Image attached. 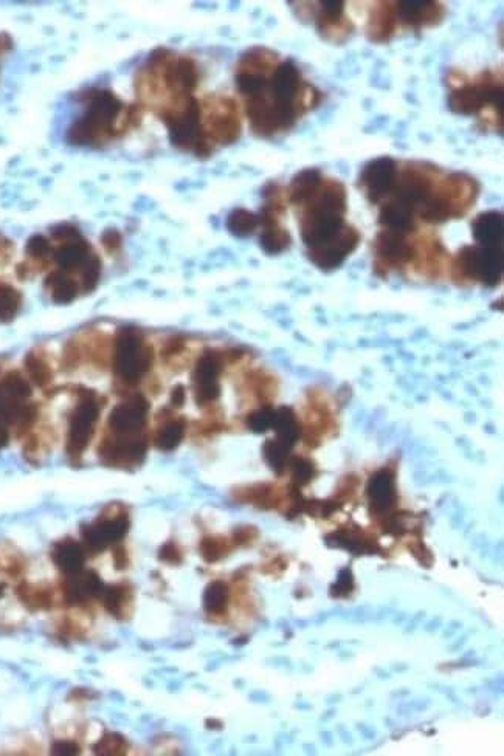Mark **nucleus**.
Masks as SVG:
<instances>
[{
	"instance_id": "1",
	"label": "nucleus",
	"mask_w": 504,
	"mask_h": 756,
	"mask_svg": "<svg viewBox=\"0 0 504 756\" xmlns=\"http://www.w3.org/2000/svg\"><path fill=\"white\" fill-rule=\"evenodd\" d=\"M204 70L194 56L170 47L152 50L132 81L134 101L165 126L173 148L208 159L242 134L238 100L224 93L199 95Z\"/></svg>"
},
{
	"instance_id": "2",
	"label": "nucleus",
	"mask_w": 504,
	"mask_h": 756,
	"mask_svg": "<svg viewBox=\"0 0 504 756\" xmlns=\"http://www.w3.org/2000/svg\"><path fill=\"white\" fill-rule=\"evenodd\" d=\"M235 87L242 115L263 140L286 135L325 100L295 59L264 45H253L235 64Z\"/></svg>"
},
{
	"instance_id": "3",
	"label": "nucleus",
	"mask_w": 504,
	"mask_h": 756,
	"mask_svg": "<svg viewBox=\"0 0 504 756\" xmlns=\"http://www.w3.org/2000/svg\"><path fill=\"white\" fill-rule=\"evenodd\" d=\"M286 196L300 210L301 239L312 264L325 272L339 269L360 242L359 231L346 224L345 183L320 168H304L290 180Z\"/></svg>"
},
{
	"instance_id": "4",
	"label": "nucleus",
	"mask_w": 504,
	"mask_h": 756,
	"mask_svg": "<svg viewBox=\"0 0 504 756\" xmlns=\"http://www.w3.org/2000/svg\"><path fill=\"white\" fill-rule=\"evenodd\" d=\"M22 267L28 281L42 276V289L50 301L67 306L83 293L94 292L103 275V262L80 228L59 224L47 233L33 234L22 250Z\"/></svg>"
},
{
	"instance_id": "5",
	"label": "nucleus",
	"mask_w": 504,
	"mask_h": 756,
	"mask_svg": "<svg viewBox=\"0 0 504 756\" xmlns=\"http://www.w3.org/2000/svg\"><path fill=\"white\" fill-rule=\"evenodd\" d=\"M481 185L467 172L442 168L424 160L397 159L393 188L384 202H393L429 224L461 219L480 196ZM380 203V205H382Z\"/></svg>"
},
{
	"instance_id": "6",
	"label": "nucleus",
	"mask_w": 504,
	"mask_h": 756,
	"mask_svg": "<svg viewBox=\"0 0 504 756\" xmlns=\"http://www.w3.org/2000/svg\"><path fill=\"white\" fill-rule=\"evenodd\" d=\"M76 114L66 128L70 146L104 149L125 140L142 126L145 112L109 87H89L76 100Z\"/></svg>"
},
{
	"instance_id": "7",
	"label": "nucleus",
	"mask_w": 504,
	"mask_h": 756,
	"mask_svg": "<svg viewBox=\"0 0 504 756\" xmlns=\"http://www.w3.org/2000/svg\"><path fill=\"white\" fill-rule=\"evenodd\" d=\"M447 106L458 117L475 118L483 132L503 134V69H484L475 76L447 73Z\"/></svg>"
},
{
	"instance_id": "8",
	"label": "nucleus",
	"mask_w": 504,
	"mask_h": 756,
	"mask_svg": "<svg viewBox=\"0 0 504 756\" xmlns=\"http://www.w3.org/2000/svg\"><path fill=\"white\" fill-rule=\"evenodd\" d=\"M447 7L442 2H373L366 18L365 35L371 44H390L399 33H421L446 21Z\"/></svg>"
},
{
	"instance_id": "9",
	"label": "nucleus",
	"mask_w": 504,
	"mask_h": 756,
	"mask_svg": "<svg viewBox=\"0 0 504 756\" xmlns=\"http://www.w3.org/2000/svg\"><path fill=\"white\" fill-rule=\"evenodd\" d=\"M297 18L312 25L317 35L332 45H345L356 33V24L349 18L346 2H289Z\"/></svg>"
},
{
	"instance_id": "10",
	"label": "nucleus",
	"mask_w": 504,
	"mask_h": 756,
	"mask_svg": "<svg viewBox=\"0 0 504 756\" xmlns=\"http://www.w3.org/2000/svg\"><path fill=\"white\" fill-rule=\"evenodd\" d=\"M154 363V352L139 327L125 326L117 330L112 346V368L126 383H137L148 374Z\"/></svg>"
},
{
	"instance_id": "11",
	"label": "nucleus",
	"mask_w": 504,
	"mask_h": 756,
	"mask_svg": "<svg viewBox=\"0 0 504 756\" xmlns=\"http://www.w3.org/2000/svg\"><path fill=\"white\" fill-rule=\"evenodd\" d=\"M452 275L456 281L480 282L486 287H497L503 279V250L466 245L453 259Z\"/></svg>"
},
{
	"instance_id": "12",
	"label": "nucleus",
	"mask_w": 504,
	"mask_h": 756,
	"mask_svg": "<svg viewBox=\"0 0 504 756\" xmlns=\"http://www.w3.org/2000/svg\"><path fill=\"white\" fill-rule=\"evenodd\" d=\"M25 282L18 248L0 233V324L11 323L21 313Z\"/></svg>"
},
{
	"instance_id": "13",
	"label": "nucleus",
	"mask_w": 504,
	"mask_h": 756,
	"mask_svg": "<svg viewBox=\"0 0 504 756\" xmlns=\"http://www.w3.org/2000/svg\"><path fill=\"white\" fill-rule=\"evenodd\" d=\"M98 419H100L98 403L94 399H90V396L83 397L80 403L73 408L69 417V425H67L66 451L69 458H80L84 451L89 448Z\"/></svg>"
},
{
	"instance_id": "14",
	"label": "nucleus",
	"mask_w": 504,
	"mask_h": 756,
	"mask_svg": "<svg viewBox=\"0 0 504 756\" xmlns=\"http://www.w3.org/2000/svg\"><path fill=\"white\" fill-rule=\"evenodd\" d=\"M397 159L391 155H380L366 162L357 177V186L371 205H377L387 199L396 177Z\"/></svg>"
},
{
	"instance_id": "15",
	"label": "nucleus",
	"mask_w": 504,
	"mask_h": 756,
	"mask_svg": "<svg viewBox=\"0 0 504 756\" xmlns=\"http://www.w3.org/2000/svg\"><path fill=\"white\" fill-rule=\"evenodd\" d=\"M404 231L382 230L374 242L376 269L387 275L388 270L401 269L415 259V247L408 241Z\"/></svg>"
},
{
	"instance_id": "16",
	"label": "nucleus",
	"mask_w": 504,
	"mask_h": 756,
	"mask_svg": "<svg viewBox=\"0 0 504 756\" xmlns=\"http://www.w3.org/2000/svg\"><path fill=\"white\" fill-rule=\"evenodd\" d=\"M129 516L117 515L106 516L98 519L97 523L84 526L81 529V538H83L84 547L92 552L101 554L104 549H108L112 544L118 543L126 537L129 532Z\"/></svg>"
},
{
	"instance_id": "17",
	"label": "nucleus",
	"mask_w": 504,
	"mask_h": 756,
	"mask_svg": "<svg viewBox=\"0 0 504 756\" xmlns=\"http://www.w3.org/2000/svg\"><path fill=\"white\" fill-rule=\"evenodd\" d=\"M222 372V355L216 351H207L197 360L194 368V396L199 405H208L221 396L219 377Z\"/></svg>"
},
{
	"instance_id": "18",
	"label": "nucleus",
	"mask_w": 504,
	"mask_h": 756,
	"mask_svg": "<svg viewBox=\"0 0 504 756\" xmlns=\"http://www.w3.org/2000/svg\"><path fill=\"white\" fill-rule=\"evenodd\" d=\"M149 403L142 396H135L128 402L115 406L109 416V428L115 436H139L146 425Z\"/></svg>"
},
{
	"instance_id": "19",
	"label": "nucleus",
	"mask_w": 504,
	"mask_h": 756,
	"mask_svg": "<svg viewBox=\"0 0 504 756\" xmlns=\"http://www.w3.org/2000/svg\"><path fill=\"white\" fill-rule=\"evenodd\" d=\"M145 454L146 442L140 436L106 439L100 447L101 459L111 465L140 464Z\"/></svg>"
},
{
	"instance_id": "20",
	"label": "nucleus",
	"mask_w": 504,
	"mask_h": 756,
	"mask_svg": "<svg viewBox=\"0 0 504 756\" xmlns=\"http://www.w3.org/2000/svg\"><path fill=\"white\" fill-rule=\"evenodd\" d=\"M50 560L66 577L78 575L83 572L84 563H86V547L72 538H64L53 544Z\"/></svg>"
},
{
	"instance_id": "21",
	"label": "nucleus",
	"mask_w": 504,
	"mask_h": 756,
	"mask_svg": "<svg viewBox=\"0 0 504 756\" xmlns=\"http://www.w3.org/2000/svg\"><path fill=\"white\" fill-rule=\"evenodd\" d=\"M366 495L370 498L371 507L376 513H387L393 509L396 502V481L394 473L388 468L377 471L376 475L371 476Z\"/></svg>"
},
{
	"instance_id": "22",
	"label": "nucleus",
	"mask_w": 504,
	"mask_h": 756,
	"mask_svg": "<svg viewBox=\"0 0 504 756\" xmlns=\"http://www.w3.org/2000/svg\"><path fill=\"white\" fill-rule=\"evenodd\" d=\"M473 239L481 247H503V214L500 211H486L472 220Z\"/></svg>"
},
{
	"instance_id": "23",
	"label": "nucleus",
	"mask_w": 504,
	"mask_h": 756,
	"mask_svg": "<svg viewBox=\"0 0 504 756\" xmlns=\"http://www.w3.org/2000/svg\"><path fill=\"white\" fill-rule=\"evenodd\" d=\"M272 430L277 431V439L290 448L294 447L300 439V423L294 411L286 406L275 411Z\"/></svg>"
},
{
	"instance_id": "24",
	"label": "nucleus",
	"mask_w": 504,
	"mask_h": 756,
	"mask_svg": "<svg viewBox=\"0 0 504 756\" xmlns=\"http://www.w3.org/2000/svg\"><path fill=\"white\" fill-rule=\"evenodd\" d=\"M227 228L236 238L252 236L259 228L258 214L244 208H236L228 216Z\"/></svg>"
},
{
	"instance_id": "25",
	"label": "nucleus",
	"mask_w": 504,
	"mask_h": 756,
	"mask_svg": "<svg viewBox=\"0 0 504 756\" xmlns=\"http://www.w3.org/2000/svg\"><path fill=\"white\" fill-rule=\"evenodd\" d=\"M185 428H187V425H185V420L183 419L166 422L165 425L160 427V430L157 431L156 439H154L156 447L162 451L176 450V448L179 447L180 442H182L183 436H185Z\"/></svg>"
},
{
	"instance_id": "26",
	"label": "nucleus",
	"mask_w": 504,
	"mask_h": 756,
	"mask_svg": "<svg viewBox=\"0 0 504 756\" xmlns=\"http://www.w3.org/2000/svg\"><path fill=\"white\" fill-rule=\"evenodd\" d=\"M228 597H230V592H228V586L225 585L224 581H213V583L205 589V611H207L208 614H213V616H221V614H224V612L227 611Z\"/></svg>"
},
{
	"instance_id": "27",
	"label": "nucleus",
	"mask_w": 504,
	"mask_h": 756,
	"mask_svg": "<svg viewBox=\"0 0 504 756\" xmlns=\"http://www.w3.org/2000/svg\"><path fill=\"white\" fill-rule=\"evenodd\" d=\"M289 231L286 228H270V230L261 231L259 236V245L266 251L267 255H280L283 251H286L290 247Z\"/></svg>"
},
{
	"instance_id": "28",
	"label": "nucleus",
	"mask_w": 504,
	"mask_h": 756,
	"mask_svg": "<svg viewBox=\"0 0 504 756\" xmlns=\"http://www.w3.org/2000/svg\"><path fill=\"white\" fill-rule=\"evenodd\" d=\"M289 451L290 447L283 444L281 440L273 439L267 440L263 447V456L266 459L269 467L272 468L277 475H281L286 470L287 464H289Z\"/></svg>"
},
{
	"instance_id": "29",
	"label": "nucleus",
	"mask_w": 504,
	"mask_h": 756,
	"mask_svg": "<svg viewBox=\"0 0 504 756\" xmlns=\"http://www.w3.org/2000/svg\"><path fill=\"white\" fill-rule=\"evenodd\" d=\"M129 591L123 586H112L104 594V608L111 612L112 616L120 617L129 603Z\"/></svg>"
},
{
	"instance_id": "30",
	"label": "nucleus",
	"mask_w": 504,
	"mask_h": 756,
	"mask_svg": "<svg viewBox=\"0 0 504 756\" xmlns=\"http://www.w3.org/2000/svg\"><path fill=\"white\" fill-rule=\"evenodd\" d=\"M273 419H275V409L264 406L247 417V427L253 433H266L267 430H272Z\"/></svg>"
},
{
	"instance_id": "31",
	"label": "nucleus",
	"mask_w": 504,
	"mask_h": 756,
	"mask_svg": "<svg viewBox=\"0 0 504 756\" xmlns=\"http://www.w3.org/2000/svg\"><path fill=\"white\" fill-rule=\"evenodd\" d=\"M290 465H292V479L298 487H303L314 479L315 465L309 459L297 458Z\"/></svg>"
},
{
	"instance_id": "32",
	"label": "nucleus",
	"mask_w": 504,
	"mask_h": 756,
	"mask_svg": "<svg viewBox=\"0 0 504 756\" xmlns=\"http://www.w3.org/2000/svg\"><path fill=\"white\" fill-rule=\"evenodd\" d=\"M228 552L227 543L222 538H205L201 543V554L208 563L221 560Z\"/></svg>"
},
{
	"instance_id": "33",
	"label": "nucleus",
	"mask_w": 504,
	"mask_h": 756,
	"mask_svg": "<svg viewBox=\"0 0 504 756\" xmlns=\"http://www.w3.org/2000/svg\"><path fill=\"white\" fill-rule=\"evenodd\" d=\"M121 750H125V743L121 736L117 735L104 736L95 747V752L100 755H118V753H123Z\"/></svg>"
},
{
	"instance_id": "34",
	"label": "nucleus",
	"mask_w": 504,
	"mask_h": 756,
	"mask_svg": "<svg viewBox=\"0 0 504 756\" xmlns=\"http://www.w3.org/2000/svg\"><path fill=\"white\" fill-rule=\"evenodd\" d=\"M332 589H334L332 595H335V597H346V595L351 594L354 589V578L351 571L343 569V571L340 572L339 581L335 583V586Z\"/></svg>"
},
{
	"instance_id": "35",
	"label": "nucleus",
	"mask_w": 504,
	"mask_h": 756,
	"mask_svg": "<svg viewBox=\"0 0 504 756\" xmlns=\"http://www.w3.org/2000/svg\"><path fill=\"white\" fill-rule=\"evenodd\" d=\"M160 560L166 561V563H179L182 560L180 557V550L177 549L176 544L168 543L160 549Z\"/></svg>"
},
{
	"instance_id": "36",
	"label": "nucleus",
	"mask_w": 504,
	"mask_h": 756,
	"mask_svg": "<svg viewBox=\"0 0 504 756\" xmlns=\"http://www.w3.org/2000/svg\"><path fill=\"white\" fill-rule=\"evenodd\" d=\"M101 242H103L104 248H106V250H118L121 245V234L115 230H106L104 231L103 238H101Z\"/></svg>"
},
{
	"instance_id": "37",
	"label": "nucleus",
	"mask_w": 504,
	"mask_h": 756,
	"mask_svg": "<svg viewBox=\"0 0 504 756\" xmlns=\"http://www.w3.org/2000/svg\"><path fill=\"white\" fill-rule=\"evenodd\" d=\"M53 753L58 755H76L78 753V746L70 743V741H59L53 746Z\"/></svg>"
},
{
	"instance_id": "38",
	"label": "nucleus",
	"mask_w": 504,
	"mask_h": 756,
	"mask_svg": "<svg viewBox=\"0 0 504 756\" xmlns=\"http://www.w3.org/2000/svg\"><path fill=\"white\" fill-rule=\"evenodd\" d=\"M11 50V41L7 35L0 33V75H2V67H4L5 59H7L8 53Z\"/></svg>"
},
{
	"instance_id": "39",
	"label": "nucleus",
	"mask_w": 504,
	"mask_h": 756,
	"mask_svg": "<svg viewBox=\"0 0 504 756\" xmlns=\"http://www.w3.org/2000/svg\"><path fill=\"white\" fill-rule=\"evenodd\" d=\"M171 402H173V405L177 406V408L183 406V403H185V389H183V386H177V388L174 389L173 394H171Z\"/></svg>"
},
{
	"instance_id": "40",
	"label": "nucleus",
	"mask_w": 504,
	"mask_h": 756,
	"mask_svg": "<svg viewBox=\"0 0 504 756\" xmlns=\"http://www.w3.org/2000/svg\"><path fill=\"white\" fill-rule=\"evenodd\" d=\"M250 533H255V530L249 529V527H244V529H239L238 532L235 533V538L238 540V543H247V541L250 540Z\"/></svg>"
}]
</instances>
